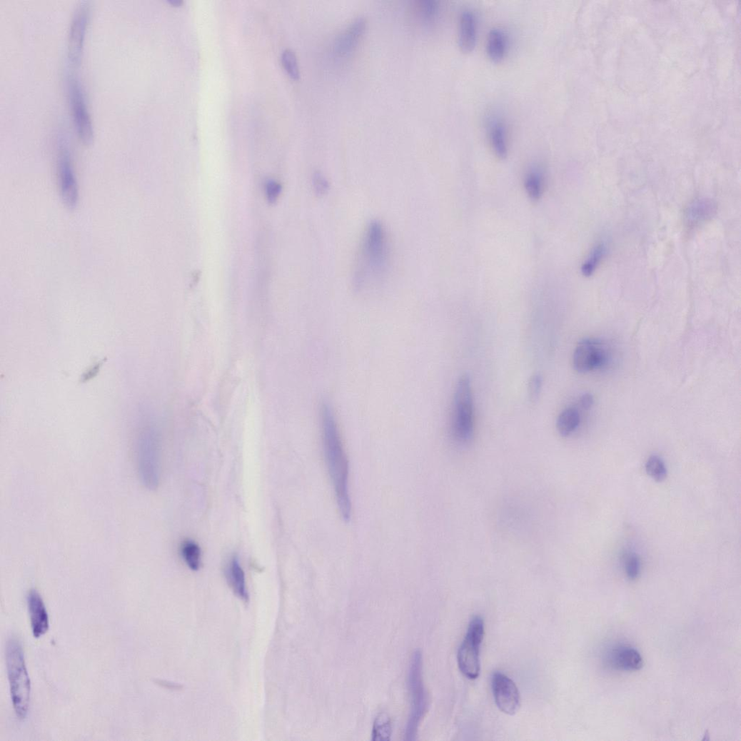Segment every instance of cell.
<instances>
[{"label":"cell","instance_id":"obj_1","mask_svg":"<svg viewBox=\"0 0 741 741\" xmlns=\"http://www.w3.org/2000/svg\"><path fill=\"white\" fill-rule=\"evenodd\" d=\"M392 266V248L385 226L378 221L365 229L359 246L353 273V285L359 292L380 286L387 279Z\"/></svg>","mask_w":741,"mask_h":741},{"label":"cell","instance_id":"obj_2","mask_svg":"<svg viewBox=\"0 0 741 741\" xmlns=\"http://www.w3.org/2000/svg\"><path fill=\"white\" fill-rule=\"evenodd\" d=\"M321 420L323 449L337 503L342 517L348 520L351 514L348 460L335 412L326 403L321 407Z\"/></svg>","mask_w":741,"mask_h":741},{"label":"cell","instance_id":"obj_3","mask_svg":"<svg viewBox=\"0 0 741 741\" xmlns=\"http://www.w3.org/2000/svg\"><path fill=\"white\" fill-rule=\"evenodd\" d=\"M6 665L14 709L16 717L24 720L30 707L31 684L21 642L16 637L7 643Z\"/></svg>","mask_w":741,"mask_h":741},{"label":"cell","instance_id":"obj_4","mask_svg":"<svg viewBox=\"0 0 741 741\" xmlns=\"http://www.w3.org/2000/svg\"><path fill=\"white\" fill-rule=\"evenodd\" d=\"M410 712L405 730V740H414L418 727L428 708V694L422 677V655L415 652L411 657L408 677Z\"/></svg>","mask_w":741,"mask_h":741},{"label":"cell","instance_id":"obj_5","mask_svg":"<svg viewBox=\"0 0 741 741\" xmlns=\"http://www.w3.org/2000/svg\"><path fill=\"white\" fill-rule=\"evenodd\" d=\"M484 636V620L480 616H475L469 623L465 639L458 652L459 669L470 680L478 678L480 674V648Z\"/></svg>","mask_w":741,"mask_h":741},{"label":"cell","instance_id":"obj_6","mask_svg":"<svg viewBox=\"0 0 741 741\" xmlns=\"http://www.w3.org/2000/svg\"><path fill=\"white\" fill-rule=\"evenodd\" d=\"M136 462L143 485L149 490L156 489L161 479V448L154 431L145 433L138 440Z\"/></svg>","mask_w":741,"mask_h":741},{"label":"cell","instance_id":"obj_7","mask_svg":"<svg viewBox=\"0 0 741 741\" xmlns=\"http://www.w3.org/2000/svg\"><path fill=\"white\" fill-rule=\"evenodd\" d=\"M473 403L470 380L467 375L461 376L457 383L452 422L454 438L460 442H467L473 435Z\"/></svg>","mask_w":741,"mask_h":741},{"label":"cell","instance_id":"obj_8","mask_svg":"<svg viewBox=\"0 0 741 741\" xmlns=\"http://www.w3.org/2000/svg\"><path fill=\"white\" fill-rule=\"evenodd\" d=\"M492 689L496 705L503 713L513 715L520 707V696L515 682L507 675L496 672L492 677Z\"/></svg>","mask_w":741,"mask_h":741},{"label":"cell","instance_id":"obj_9","mask_svg":"<svg viewBox=\"0 0 741 741\" xmlns=\"http://www.w3.org/2000/svg\"><path fill=\"white\" fill-rule=\"evenodd\" d=\"M69 95L75 127L80 139L90 144L93 139V128L86 109L84 94L77 80L72 79L69 84Z\"/></svg>","mask_w":741,"mask_h":741},{"label":"cell","instance_id":"obj_10","mask_svg":"<svg viewBox=\"0 0 741 741\" xmlns=\"http://www.w3.org/2000/svg\"><path fill=\"white\" fill-rule=\"evenodd\" d=\"M606 354L602 345L594 340L585 339L577 346L573 354V366L579 373H587L605 364Z\"/></svg>","mask_w":741,"mask_h":741},{"label":"cell","instance_id":"obj_11","mask_svg":"<svg viewBox=\"0 0 741 741\" xmlns=\"http://www.w3.org/2000/svg\"><path fill=\"white\" fill-rule=\"evenodd\" d=\"M366 26V19L359 16L337 36L333 44L337 56L344 58L351 54L364 33Z\"/></svg>","mask_w":741,"mask_h":741},{"label":"cell","instance_id":"obj_12","mask_svg":"<svg viewBox=\"0 0 741 741\" xmlns=\"http://www.w3.org/2000/svg\"><path fill=\"white\" fill-rule=\"evenodd\" d=\"M27 604L33 636L39 639L49 629L48 613L42 598L36 590L29 593Z\"/></svg>","mask_w":741,"mask_h":741},{"label":"cell","instance_id":"obj_13","mask_svg":"<svg viewBox=\"0 0 741 741\" xmlns=\"http://www.w3.org/2000/svg\"><path fill=\"white\" fill-rule=\"evenodd\" d=\"M59 177L63 199L67 206L74 208L78 201V188L69 155L65 148L63 149L60 155Z\"/></svg>","mask_w":741,"mask_h":741},{"label":"cell","instance_id":"obj_14","mask_svg":"<svg viewBox=\"0 0 741 741\" xmlns=\"http://www.w3.org/2000/svg\"><path fill=\"white\" fill-rule=\"evenodd\" d=\"M88 19L89 9L82 6L75 15L70 34L69 59L74 66L80 64Z\"/></svg>","mask_w":741,"mask_h":741},{"label":"cell","instance_id":"obj_15","mask_svg":"<svg viewBox=\"0 0 741 741\" xmlns=\"http://www.w3.org/2000/svg\"><path fill=\"white\" fill-rule=\"evenodd\" d=\"M478 40V25L475 14L470 10L462 12L458 28V44L464 53L471 52Z\"/></svg>","mask_w":741,"mask_h":741},{"label":"cell","instance_id":"obj_16","mask_svg":"<svg viewBox=\"0 0 741 741\" xmlns=\"http://www.w3.org/2000/svg\"><path fill=\"white\" fill-rule=\"evenodd\" d=\"M717 205L711 199L700 198L687 206L685 213V223L694 227L711 219L716 213Z\"/></svg>","mask_w":741,"mask_h":741},{"label":"cell","instance_id":"obj_17","mask_svg":"<svg viewBox=\"0 0 741 741\" xmlns=\"http://www.w3.org/2000/svg\"><path fill=\"white\" fill-rule=\"evenodd\" d=\"M610 661L616 669L625 671H637L643 667L640 653L629 646H620L611 652Z\"/></svg>","mask_w":741,"mask_h":741},{"label":"cell","instance_id":"obj_18","mask_svg":"<svg viewBox=\"0 0 741 741\" xmlns=\"http://www.w3.org/2000/svg\"><path fill=\"white\" fill-rule=\"evenodd\" d=\"M226 575L236 596L247 603L249 596L246 588V575L237 557L234 556L231 558L226 570Z\"/></svg>","mask_w":741,"mask_h":741},{"label":"cell","instance_id":"obj_19","mask_svg":"<svg viewBox=\"0 0 741 741\" xmlns=\"http://www.w3.org/2000/svg\"><path fill=\"white\" fill-rule=\"evenodd\" d=\"M508 50V37L505 31L499 28L492 29L488 36L487 53L494 62L502 61Z\"/></svg>","mask_w":741,"mask_h":741},{"label":"cell","instance_id":"obj_20","mask_svg":"<svg viewBox=\"0 0 741 741\" xmlns=\"http://www.w3.org/2000/svg\"><path fill=\"white\" fill-rule=\"evenodd\" d=\"M489 128L493 151L500 158H505L508 148L505 124L501 120L493 119L490 121Z\"/></svg>","mask_w":741,"mask_h":741},{"label":"cell","instance_id":"obj_21","mask_svg":"<svg viewBox=\"0 0 741 741\" xmlns=\"http://www.w3.org/2000/svg\"><path fill=\"white\" fill-rule=\"evenodd\" d=\"M545 185L543 173L538 168L532 169L525 178L524 186L527 195L533 201L541 198Z\"/></svg>","mask_w":741,"mask_h":741},{"label":"cell","instance_id":"obj_22","mask_svg":"<svg viewBox=\"0 0 741 741\" xmlns=\"http://www.w3.org/2000/svg\"><path fill=\"white\" fill-rule=\"evenodd\" d=\"M579 423L578 411L575 408H569L558 416L556 423L557 430L561 436L568 437L576 430Z\"/></svg>","mask_w":741,"mask_h":741},{"label":"cell","instance_id":"obj_23","mask_svg":"<svg viewBox=\"0 0 741 741\" xmlns=\"http://www.w3.org/2000/svg\"><path fill=\"white\" fill-rule=\"evenodd\" d=\"M607 253L608 247L605 243H601L595 246L581 267L582 274L585 277L592 276L600 266Z\"/></svg>","mask_w":741,"mask_h":741},{"label":"cell","instance_id":"obj_24","mask_svg":"<svg viewBox=\"0 0 741 741\" xmlns=\"http://www.w3.org/2000/svg\"><path fill=\"white\" fill-rule=\"evenodd\" d=\"M181 555L187 565L192 570L197 571L201 565V552L199 546L192 540H186L182 544Z\"/></svg>","mask_w":741,"mask_h":741},{"label":"cell","instance_id":"obj_25","mask_svg":"<svg viewBox=\"0 0 741 741\" xmlns=\"http://www.w3.org/2000/svg\"><path fill=\"white\" fill-rule=\"evenodd\" d=\"M645 468L647 474L657 483L663 482L667 478V468L662 459L657 455H652L646 463Z\"/></svg>","mask_w":741,"mask_h":741},{"label":"cell","instance_id":"obj_26","mask_svg":"<svg viewBox=\"0 0 741 741\" xmlns=\"http://www.w3.org/2000/svg\"><path fill=\"white\" fill-rule=\"evenodd\" d=\"M392 734L391 721L388 716L382 714L376 719L373 732V740H389Z\"/></svg>","mask_w":741,"mask_h":741},{"label":"cell","instance_id":"obj_27","mask_svg":"<svg viewBox=\"0 0 741 741\" xmlns=\"http://www.w3.org/2000/svg\"><path fill=\"white\" fill-rule=\"evenodd\" d=\"M282 63L288 75L294 80L300 78V69L297 57L295 52L291 49H286L282 54Z\"/></svg>","mask_w":741,"mask_h":741},{"label":"cell","instance_id":"obj_28","mask_svg":"<svg viewBox=\"0 0 741 741\" xmlns=\"http://www.w3.org/2000/svg\"><path fill=\"white\" fill-rule=\"evenodd\" d=\"M417 9L420 17L427 21L433 20L440 11V3L436 0H420Z\"/></svg>","mask_w":741,"mask_h":741},{"label":"cell","instance_id":"obj_29","mask_svg":"<svg viewBox=\"0 0 741 741\" xmlns=\"http://www.w3.org/2000/svg\"><path fill=\"white\" fill-rule=\"evenodd\" d=\"M641 563L636 554H630L625 560V571L630 580H636L640 573Z\"/></svg>","mask_w":741,"mask_h":741},{"label":"cell","instance_id":"obj_30","mask_svg":"<svg viewBox=\"0 0 741 741\" xmlns=\"http://www.w3.org/2000/svg\"><path fill=\"white\" fill-rule=\"evenodd\" d=\"M542 387L543 378L539 374L534 375L529 380L528 386V398L532 403H535L539 399Z\"/></svg>","mask_w":741,"mask_h":741},{"label":"cell","instance_id":"obj_31","mask_svg":"<svg viewBox=\"0 0 741 741\" xmlns=\"http://www.w3.org/2000/svg\"><path fill=\"white\" fill-rule=\"evenodd\" d=\"M313 187L316 194L324 195L330 188L328 179L321 173H316L313 177Z\"/></svg>","mask_w":741,"mask_h":741},{"label":"cell","instance_id":"obj_32","mask_svg":"<svg viewBox=\"0 0 741 741\" xmlns=\"http://www.w3.org/2000/svg\"><path fill=\"white\" fill-rule=\"evenodd\" d=\"M282 186L279 183L270 181L266 185L267 196L271 203H275L281 195Z\"/></svg>","mask_w":741,"mask_h":741},{"label":"cell","instance_id":"obj_33","mask_svg":"<svg viewBox=\"0 0 741 741\" xmlns=\"http://www.w3.org/2000/svg\"><path fill=\"white\" fill-rule=\"evenodd\" d=\"M593 398L590 394H585L580 398V405L586 410L590 409L593 406Z\"/></svg>","mask_w":741,"mask_h":741},{"label":"cell","instance_id":"obj_34","mask_svg":"<svg viewBox=\"0 0 741 741\" xmlns=\"http://www.w3.org/2000/svg\"><path fill=\"white\" fill-rule=\"evenodd\" d=\"M168 3L173 6H181L183 4L182 0H168Z\"/></svg>","mask_w":741,"mask_h":741}]
</instances>
